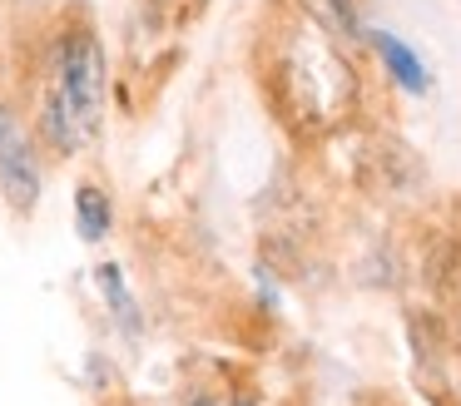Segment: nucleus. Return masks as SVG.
Masks as SVG:
<instances>
[{
  "label": "nucleus",
  "mask_w": 461,
  "mask_h": 406,
  "mask_svg": "<svg viewBox=\"0 0 461 406\" xmlns=\"http://www.w3.org/2000/svg\"><path fill=\"white\" fill-rule=\"evenodd\" d=\"M0 188H5L15 213H31L41 198V164H35V144L25 134L0 144Z\"/></svg>",
  "instance_id": "nucleus-3"
},
{
  "label": "nucleus",
  "mask_w": 461,
  "mask_h": 406,
  "mask_svg": "<svg viewBox=\"0 0 461 406\" xmlns=\"http://www.w3.org/2000/svg\"><path fill=\"white\" fill-rule=\"evenodd\" d=\"M104 95H110V65L95 25L75 20L55 35L50 69H45L41 109H35V139L55 158H75L90 149V139L104 124Z\"/></svg>",
  "instance_id": "nucleus-2"
},
{
  "label": "nucleus",
  "mask_w": 461,
  "mask_h": 406,
  "mask_svg": "<svg viewBox=\"0 0 461 406\" xmlns=\"http://www.w3.org/2000/svg\"><path fill=\"white\" fill-rule=\"evenodd\" d=\"M199 406H223V401H199Z\"/></svg>",
  "instance_id": "nucleus-7"
},
{
  "label": "nucleus",
  "mask_w": 461,
  "mask_h": 406,
  "mask_svg": "<svg viewBox=\"0 0 461 406\" xmlns=\"http://www.w3.org/2000/svg\"><path fill=\"white\" fill-rule=\"evenodd\" d=\"M203 5H209V0H189V15H199Z\"/></svg>",
  "instance_id": "nucleus-6"
},
{
  "label": "nucleus",
  "mask_w": 461,
  "mask_h": 406,
  "mask_svg": "<svg viewBox=\"0 0 461 406\" xmlns=\"http://www.w3.org/2000/svg\"><path fill=\"white\" fill-rule=\"evenodd\" d=\"M377 50H382V65H387L392 79H402V89H411V95H421L427 89V69L417 65V55H411L407 45H402L397 35H387V30H377Z\"/></svg>",
  "instance_id": "nucleus-4"
},
{
  "label": "nucleus",
  "mask_w": 461,
  "mask_h": 406,
  "mask_svg": "<svg viewBox=\"0 0 461 406\" xmlns=\"http://www.w3.org/2000/svg\"><path fill=\"white\" fill-rule=\"evenodd\" d=\"M268 95H273V109H278L298 134H322V129H332L338 119H348V104L357 99L352 59L332 45L322 20H312L308 10L288 15L278 45H273Z\"/></svg>",
  "instance_id": "nucleus-1"
},
{
  "label": "nucleus",
  "mask_w": 461,
  "mask_h": 406,
  "mask_svg": "<svg viewBox=\"0 0 461 406\" xmlns=\"http://www.w3.org/2000/svg\"><path fill=\"white\" fill-rule=\"evenodd\" d=\"M75 218H80V233L90 238V243L110 233V218L114 213H110V198H104L100 184H80V188H75Z\"/></svg>",
  "instance_id": "nucleus-5"
}]
</instances>
